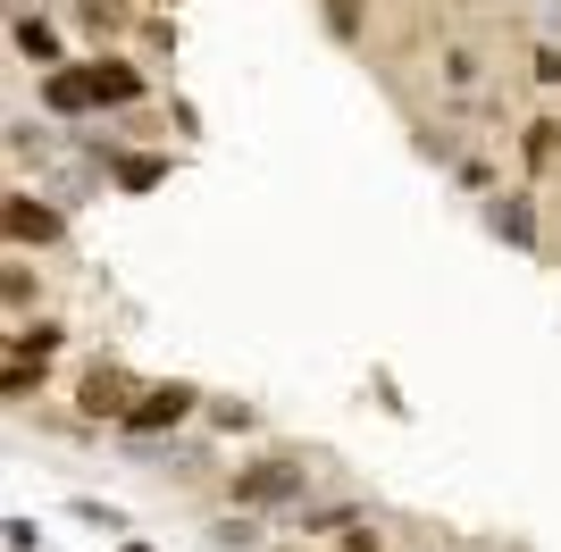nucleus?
<instances>
[{
    "label": "nucleus",
    "mask_w": 561,
    "mask_h": 552,
    "mask_svg": "<svg viewBox=\"0 0 561 552\" xmlns=\"http://www.w3.org/2000/svg\"><path fill=\"white\" fill-rule=\"evenodd\" d=\"M537 84H561V43H545V50H537Z\"/></svg>",
    "instance_id": "nucleus-16"
},
{
    "label": "nucleus",
    "mask_w": 561,
    "mask_h": 552,
    "mask_svg": "<svg viewBox=\"0 0 561 552\" xmlns=\"http://www.w3.org/2000/svg\"><path fill=\"white\" fill-rule=\"evenodd\" d=\"M193 411H210V402H202V386L160 377V386H142V402L126 411V427H117V436H126V444H160V436H176Z\"/></svg>",
    "instance_id": "nucleus-1"
},
{
    "label": "nucleus",
    "mask_w": 561,
    "mask_h": 552,
    "mask_svg": "<svg viewBox=\"0 0 561 552\" xmlns=\"http://www.w3.org/2000/svg\"><path fill=\"white\" fill-rule=\"evenodd\" d=\"M18 50H25V59H43V68H59V34H50L43 18H18Z\"/></svg>",
    "instance_id": "nucleus-12"
},
{
    "label": "nucleus",
    "mask_w": 561,
    "mask_h": 552,
    "mask_svg": "<svg viewBox=\"0 0 561 552\" xmlns=\"http://www.w3.org/2000/svg\"><path fill=\"white\" fill-rule=\"evenodd\" d=\"M43 101H50L59 117H76V110H101V101H93V76H84V68H50V76H43Z\"/></svg>",
    "instance_id": "nucleus-6"
},
{
    "label": "nucleus",
    "mask_w": 561,
    "mask_h": 552,
    "mask_svg": "<svg viewBox=\"0 0 561 552\" xmlns=\"http://www.w3.org/2000/svg\"><path fill=\"white\" fill-rule=\"evenodd\" d=\"M0 536H9V552H34V544H43V528H34L25 510H18V519H9V528H0Z\"/></svg>",
    "instance_id": "nucleus-15"
},
{
    "label": "nucleus",
    "mask_w": 561,
    "mask_h": 552,
    "mask_svg": "<svg viewBox=\"0 0 561 552\" xmlns=\"http://www.w3.org/2000/svg\"><path fill=\"white\" fill-rule=\"evenodd\" d=\"M135 402H142V386H135L117 360H93L84 377H76V418H93V427H101V418H110V427H126V411H135Z\"/></svg>",
    "instance_id": "nucleus-3"
},
{
    "label": "nucleus",
    "mask_w": 561,
    "mask_h": 552,
    "mask_svg": "<svg viewBox=\"0 0 561 552\" xmlns=\"http://www.w3.org/2000/svg\"><path fill=\"white\" fill-rule=\"evenodd\" d=\"M117 552H151V544H142V536H126V544H117Z\"/></svg>",
    "instance_id": "nucleus-18"
},
{
    "label": "nucleus",
    "mask_w": 561,
    "mask_h": 552,
    "mask_svg": "<svg viewBox=\"0 0 561 552\" xmlns=\"http://www.w3.org/2000/svg\"><path fill=\"white\" fill-rule=\"evenodd\" d=\"M210 427H227V436H243V427H252V402H210Z\"/></svg>",
    "instance_id": "nucleus-14"
},
{
    "label": "nucleus",
    "mask_w": 561,
    "mask_h": 552,
    "mask_svg": "<svg viewBox=\"0 0 561 552\" xmlns=\"http://www.w3.org/2000/svg\"><path fill=\"white\" fill-rule=\"evenodd\" d=\"M59 335H68V326H50V319L25 326V319H18V335H9V360H34V368H43L50 352H59Z\"/></svg>",
    "instance_id": "nucleus-9"
},
{
    "label": "nucleus",
    "mask_w": 561,
    "mask_h": 552,
    "mask_svg": "<svg viewBox=\"0 0 561 552\" xmlns=\"http://www.w3.org/2000/svg\"><path fill=\"white\" fill-rule=\"evenodd\" d=\"M9 243H59V209H43L34 193H9Z\"/></svg>",
    "instance_id": "nucleus-5"
},
{
    "label": "nucleus",
    "mask_w": 561,
    "mask_h": 552,
    "mask_svg": "<svg viewBox=\"0 0 561 552\" xmlns=\"http://www.w3.org/2000/svg\"><path fill=\"white\" fill-rule=\"evenodd\" d=\"M84 76H93V101L101 110H126V101H142V68H126V59H84Z\"/></svg>",
    "instance_id": "nucleus-4"
},
{
    "label": "nucleus",
    "mask_w": 561,
    "mask_h": 552,
    "mask_svg": "<svg viewBox=\"0 0 561 552\" xmlns=\"http://www.w3.org/2000/svg\"><path fill=\"white\" fill-rule=\"evenodd\" d=\"M227 494H234V510H285V503L302 510L310 469H302V460H285V452H268V460H252V469H234Z\"/></svg>",
    "instance_id": "nucleus-2"
},
{
    "label": "nucleus",
    "mask_w": 561,
    "mask_h": 552,
    "mask_svg": "<svg viewBox=\"0 0 561 552\" xmlns=\"http://www.w3.org/2000/svg\"><path fill=\"white\" fill-rule=\"evenodd\" d=\"M110 176H117V193H151V184H168V160H110Z\"/></svg>",
    "instance_id": "nucleus-10"
},
{
    "label": "nucleus",
    "mask_w": 561,
    "mask_h": 552,
    "mask_svg": "<svg viewBox=\"0 0 561 552\" xmlns=\"http://www.w3.org/2000/svg\"><path fill=\"white\" fill-rule=\"evenodd\" d=\"M344 552H386V544H377V536H369V519H360V528L344 536Z\"/></svg>",
    "instance_id": "nucleus-17"
},
{
    "label": "nucleus",
    "mask_w": 561,
    "mask_h": 552,
    "mask_svg": "<svg viewBox=\"0 0 561 552\" xmlns=\"http://www.w3.org/2000/svg\"><path fill=\"white\" fill-rule=\"evenodd\" d=\"M277 552H310V544H277Z\"/></svg>",
    "instance_id": "nucleus-19"
},
{
    "label": "nucleus",
    "mask_w": 561,
    "mask_h": 552,
    "mask_svg": "<svg viewBox=\"0 0 561 552\" xmlns=\"http://www.w3.org/2000/svg\"><path fill=\"white\" fill-rule=\"evenodd\" d=\"M210 544H218V552H252V544H260L252 510H227V519H218V528H210Z\"/></svg>",
    "instance_id": "nucleus-13"
},
{
    "label": "nucleus",
    "mask_w": 561,
    "mask_h": 552,
    "mask_svg": "<svg viewBox=\"0 0 561 552\" xmlns=\"http://www.w3.org/2000/svg\"><path fill=\"white\" fill-rule=\"evenodd\" d=\"M519 160L537 168V176L561 160V117H528V126H519Z\"/></svg>",
    "instance_id": "nucleus-8"
},
{
    "label": "nucleus",
    "mask_w": 561,
    "mask_h": 552,
    "mask_svg": "<svg viewBox=\"0 0 561 552\" xmlns=\"http://www.w3.org/2000/svg\"><path fill=\"white\" fill-rule=\"evenodd\" d=\"M294 528H302V536H335V528H360V503H319V510H302Z\"/></svg>",
    "instance_id": "nucleus-11"
},
{
    "label": "nucleus",
    "mask_w": 561,
    "mask_h": 552,
    "mask_svg": "<svg viewBox=\"0 0 561 552\" xmlns=\"http://www.w3.org/2000/svg\"><path fill=\"white\" fill-rule=\"evenodd\" d=\"M486 218H494V234H503V243L537 252V209H528V193H503V202H494Z\"/></svg>",
    "instance_id": "nucleus-7"
}]
</instances>
